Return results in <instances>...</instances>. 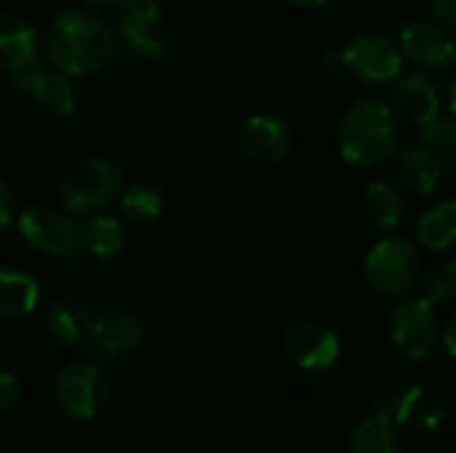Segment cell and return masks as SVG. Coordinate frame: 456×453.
Here are the masks:
<instances>
[{"mask_svg": "<svg viewBox=\"0 0 456 453\" xmlns=\"http://www.w3.org/2000/svg\"><path fill=\"white\" fill-rule=\"evenodd\" d=\"M339 152L358 168H379L390 163L401 144L395 112L377 96H363L347 107L337 131Z\"/></svg>", "mask_w": 456, "mask_h": 453, "instance_id": "1", "label": "cell"}, {"mask_svg": "<svg viewBox=\"0 0 456 453\" xmlns=\"http://www.w3.org/2000/svg\"><path fill=\"white\" fill-rule=\"evenodd\" d=\"M112 51V32L99 16L86 11H67L56 16L45 32L48 61L72 77L102 69L110 61Z\"/></svg>", "mask_w": 456, "mask_h": 453, "instance_id": "2", "label": "cell"}, {"mask_svg": "<svg viewBox=\"0 0 456 453\" xmlns=\"http://www.w3.org/2000/svg\"><path fill=\"white\" fill-rule=\"evenodd\" d=\"M369 286L382 296H406L422 275L417 246L406 238H382L363 264Z\"/></svg>", "mask_w": 456, "mask_h": 453, "instance_id": "3", "label": "cell"}, {"mask_svg": "<svg viewBox=\"0 0 456 453\" xmlns=\"http://www.w3.org/2000/svg\"><path fill=\"white\" fill-rule=\"evenodd\" d=\"M59 192L67 211L94 214L115 200L120 192V174L102 158H86L64 174Z\"/></svg>", "mask_w": 456, "mask_h": 453, "instance_id": "4", "label": "cell"}, {"mask_svg": "<svg viewBox=\"0 0 456 453\" xmlns=\"http://www.w3.org/2000/svg\"><path fill=\"white\" fill-rule=\"evenodd\" d=\"M374 414L390 419L398 430L436 433L449 417V403L438 390L417 384V387L382 395L374 403Z\"/></svg>", "mask_w": 456, "mask_h": 453, "instance_id": "5", "label": "cell"}, {"mask_svg": "<svg viewBox=\"0 0 456 453\" xmlns=\"http://www.w3.org/2000/svg\"><path fill=\"white\" fill-rule=\"evenodd\" d=\"M438 326L433 304L425 299H401L387 315V339L409 360H422L436 347Z\"/></svg>", "mask_w": 456, "mask_h": 453, "instance_id": "6", "label": "cell"}, {"mask_svg": "<svg viewBox=\"0 0 456 453\" xmlns=\"http://www.w3.org/2000/svg\"><path fill=\"white\" fill-rule=\"evenodd\" d=\"M56 403L75 419H96L110 403V384L91 363H69L53 382Z\"/></svg>", "mask_w": 456, "mask_h": 453, "instance_id": "7", "label": "cell"}, {"mask_svg": "<svg viewBox=\"0 0 456 453\" xmlns=\"http://www.w3.org/2000/svg\"><path fill=\"white\" fill-rule=\"evenodd\" d=\"M342 59L345 69H350L355 77L366 83H390L401 75L403 51L382 32H361L345 45Z\"/></svg>", "mask_w": 456, "mask_h": 453, "instance_id": "8", "label": "cell"}, {"mask_svg": "<svg viewBox=\"0 0 456 453\" xmlns=\"http://www.w3.org/2000/svg\"><path fill=\"white\" fill-rule=\"evenodd\" d=\"M21 238L40 254L64 259L83 248V227L53 208H27L19 216Z\"/></svg>", "mask_w": 456, "mask_h": 453, "instance_id": "9", "label": "cell"}, {"mask_svg": "<svg viewBox=\"0 0 456 453\" xmlns=\"http://www.w3.org/2000/svg\"><path fill=\"white\" fill-rule=\"evenodd\" d=\"M283 352L302 371H331L342 358V342L334 328L305 320L286 331Z\"/></svg>", "mask_w": 456, "mask_h": 453, "instance_id": "10", "label": "cell"}, {"mask_svg": "<svg viewBox=\"0 0 456 453\" xmlns=\"http://www.w3.org/2000/svg\"><path fill=\"white\" fill-rule=\"evenodd\" d=\"M13 85L21 96H27L35 104L48 107L56 115H72L77 101H80V93H77V85L72 83V75H67L56 67L35 64V61L16 72Z\"/></svg>", "mask_w": 456, "mask_h": 453, "instance_id": "11", "label": "cell"}, {"mask_svg": "<svg viewBox=\"0 0 456 453\" xmlns=\"http://www.w3.org/2000/svg\"><path fill=\"white\" fill-rule=\"evenodd\" d=\"M144 339H147L144 323L131 312L115 310V312H107L99 320H94L88 347L99 360L118 363V360L134 355L144 344Z\"/></svg>", "mask_w": 456, "mask_h": 453, "instance_id": "12", "label": "cell"}, {"mask_svg": "<svg viewBox=\"0 0 456 453\" xmlns=\"http://www.w3.org/2000/svg\"><path fill=\"white\" fill-rule=\"evenodd\" d=\"M118 29H120L123 43L136 56H142V59H160L166 53L158 0H123Z\"/></svg>", "mask_w": 456, "mask_h": 453, "instance_id": "13", "label": "cell"}, {"mask_svg": "<svg viewBox=\"0 0 456 453\" xmlns=\"http://www.w3.org/2000/svg\"><path fill=\"white\" fill-rule=\"evenodd\" d=\"M291 128L275 115H254L240 128V150L259 166L281 163L291 150Z\"/></svg>", "mask_w": 456, "mask_h": 453, "instance_id": "14", "label": "cell"}, {"mask_svg": "<svg viewBox=\"0 0 456 453\" xmlns=\"http://www.w3.org/2000/svg\"><path fill=\"white\" fill-rule=\"evenodd\" d=\"M401 51L425 67H449L456 59V40L438 21H411L401 35Z\"/></svg>", "mask_w": 456, "mask_h": 453, "instance_id": "15", "label": "cell"}, {"mask_svg": "<svg viewBox=\"0 0 456 453\" xmlns=\"http://www.w3.org/2000/svg\"><path fill=\"white\" fill-rule=\"evenodd\" d=\"M395 109L417 125H428L441 112V93L422 72H409L395 85Z\"/></svg>", "mask_w": 456, "mask_h": 453, "instance_id": "16", "label": "cell"}, {"mask_svg": "<svg viewBox=\"0 0 456 453\" xmlns=\"http://www.w3.org/2000/svg\"><path fill=\"white\" fill-rule=\"evenodd\" d=\"M37 51H40L37 29L16 13H0V67L19 72L35 61Z\"/></svg>", "mask_w": 456, "mask_h": 453, "instance_id": "17", "label": "cell"}, {"mask_svg": "<svg viewBox=\"0 0 456 453\" xmlns=\"http://www.w3.org/2000/svg\"><path fill=\"white\" fill-rule=\"evenodd\" d=\"M45 328L61 347H86L94 320L88 310L75 299H56L45 310Z\"/></svg>", "mask_w": 456, "mask_h": 453, "instance_id": "18", "label": "cell"}, {"mask_svg": "<svg viewBox=\"0 0 456 453\" xmlns=\"http://www.w3.org/2000/svg\"><path fill=\"white\" fill-rule=\"evenodd\" d=\"M441 171H444L441 160L425 144L409 147L406 152L398 155V174H401L403 184L419 195H430L438 187Z\"/></svg>", "mask_w": 456, "mask_h": 453, "instance_id": "19", "label": "cell"}, {"mask_svg": "<svg viewBox=\"0 0 456 453\" xmlns=\"http://www.w3.org/2000/svg\"><path fill=\"white\" fill-rule=\"evenodd\" d=\"M363 211L369 222L379 230H393L406 216V200L390 182H374L363 192Z\"/></svg>", "mask_w": 456, "mask_h": 453, "instance_id": "20", "label": "cell"}, {"mask_svg": "<svg viewBox=\"0 0 456 453\" xmlns=\"http://www.w3.org/2000/svg\"><path fill=\"white\" fill-rule=\"evenodd\" d=\"M37 307V283L19 270L0 267V318H24Z\"/></svg>", "mask_w": 456, "mask_h": 453, "instance_id": "21", "label": "cell"}, {"mask_svg": "<svg viewBox=\"0 0 456 453\" xmlns=\"http://www.w3.org/2000/svg\"><path fill=\"white\" fill-rule=\"evenodd\" d=\"M350 453H406V449L398 427L390 419L371 414L353 430Z\"/></svg>", "mask_w": 456, "mask_h": 453, "instance_id": "22", "label": "cell"}, {"mask_svg": "<svg viewBox=\"0 0 456 453\" xmlns=\"http://www.w3.org/2000/svg\"><path fill=\"white\" fill-rule=\"evenodd\" d=\"M417 240L428 251H449L456 246V200L430 208L417 224Z\"/></svg>", "mask_w": 456, "mask_h": 453, "instance_id": "23", "label": "cell"}, {"mask_svg": "<svg viewBox=\"0 0 456 453\" xmlns=\"http://www.w3.org/2000/svg\"><path fill=\"white\" fill-rule=\"evenodd\" d=\"M126 243L123 227L115 216H91L83 227V246H88V251L99 259H110L115 256Z\"/></svg>", "mask_w": 456, "mask_h": 453, "instance_id": "24", "label": "cell"}, {"mask_svg": "<svg viewBox=\"0 0 456 453\" xmlns=\"http://www.w3.org/2000/svg\"><path fill=\"white\" fill-rule=\"evenodd\" d=\"M120 206H123V214L128 222L134 224H150L160 216L163 211V198L158 190L147 187V184H131L123 198H120Z\"/></svg>", "mask_w": 456, "mask_h": 453, "instance_id": "25", "label": "cell"}, {"mask_svg": "<svg viewBox=\"0 0 456 453\" xmlns=\"http://www.w3.org/2000/svg\"><path fill=\"white\" fill-rule=\"evenodd\" d=\"M422 144L441 160V166L456 168V120H433L422 131Z\"/></svg>", "mask_w": 456, "mask_h": 453, "instance_id": "26", "label": "cell"}, {"mask_svg": "<svg viewBox=\"0 0 456 453\" xmlns=\"http://www.w3.org/2000/svg\"><path fill=\"white\" fill-rule=\"evenodd\" d=\"M452 296V288H449V280H446V272H436V275H430L428 280H422V286H419V299H425L428 304H441V302H446Z\"/></svg>", "mask_w": 456, "mask_h": 453, "instance_id": "27", "label": "cell"}, {"mask_svg": "<svg viewBox=\"0 0 456 453\" xmlns=\"http://www.w3.org/2000/svg\"><path fill=\"white\" fill-rule=\"evenodd\" d=\"M21 400V384L13 374L0 371V414H8Z\"/></svg>", "mask_w": 456, "mask_h": 453, "instance_id": "28", "label": "cell"}, {"mask_svg": "<svg viewBox=\"0 0 456 453\" xmlns=\"http://www.w3.org/2000/svg\"><path fill=\"white\" fill-rule=\"evenodd\" d=\"M342 69H345L342 51H323V53H321V59H318V72H321L323 77H337Z\"/></svg>", "mask_w": 456, "mask_h": 453, "instance_id": "29", "label": "cell"}, {"mask_svg": "<svg viewBox=\"0 0 456 453\" xmlns=\"http://www.w3.org/2000/svg\"><path fill=\"white\" fill-rule=\"evenodd\" d=\"M13 216H16V198H13V192L0 182V232L11 224Z\"/></svg>", "mask_w": 456, "mask_h": 453, "instance_id": "30", "label": "cell"}, {"mask_svg": "<svg viewBox=\"0 0 456 453\" xmlns=\"http://www.w3.org/2000/svg\"><path fill=\"white\" fill-rule=\"evenodd\" d=\"M433 16H436L444 27H454L456 0H433Z\"/></svg>", "mask_w": 456, "mask_h": 453, "instance_id": "31", "label": "cell"}, {"mask_svg": "<svg viewBox=\"0 0 456 453\" xmlns=\"http://www.w3.org/2000/svg\"><path fill=\"white\" fill-rule=\"evenodd\" d=\"M444 347H446V352L456 360V315L446 323V328H444Z\"/></svg>", "mask_w": 456, "mask_h": 453, "instance_id": "32", "label": "cell"}, {"mask_svg": "<svg viewBox=\"0 0 456 453\" xmlns=\"http://www.w3.org/2000/svg\"><path fill=\"white\" fill-rule=\"evenodd\" d=\"M446 280H449V288H452V296H456V259L446 267Z\"/></svg>", "mask_w": 456, "mask_h": 453, "instance_id": "33", "label": "cell"}, {"mask_svg": "<svg viewBox=\"0 0 456 453\" xmlns=\"http://www.w3.org/2000/svg\"><path fill=\"white\" fill-rule=\"evenodd\" d=\"M291 3H297V5H302V8H323V5L331 3V0H291Z\"/></svg>", "mask_w": 456, "mask_h": 453, "instance_id": "34", "label": "cell"}, {"mask_svg": "<svg viewBox=\"0 0 456 453\" xmlns=\"http://www.w3.org/2000/svg\"><path fill=\"white\" fill-rule=\"evenodd\" d=\"M449 107H452V115L456 117V80L454 85H452V93H449Z\"/></svg>", "mask_w": 456, "mask_h": 453, "instance_id": "35", "label": "cell"}, {"mask_svg": "<svg viewBox=\"0 0 456 453\" xmlns=\"http://www.w3.org/2000/svg\"><path fill=\"white\" fill-rule=\"evenodd\" d=\"M91 3H123V0H91Z\"/></svg>", "mask_w": 456, "mask_h": 453, "instance_id": "36", "label": "cell"}, {"mask_svg": "<svg viewBox=\"0 0 456 453\" xmlns=\"http://www.w3.org/2000/svg\"><path fill=\"white\" fill-rule=\"evenodd\" d=\"M446 453H456V451H446Z\"/></svg>", "mask_w": 456, "mask_h": 453, "instance_id": "37", "label": "cell"}]
</instances>
